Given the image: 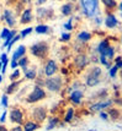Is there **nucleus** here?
Segmentation results:
<instances>
[{
  "mask_svg": "<svg viewBox=\"0 0 122 131\" xmlns=\"http://www.w3.org/2000/svg\"><path fill=\"white\" fill-rule=\"evenodd\" d=\"M48 49H49V47H48L46 42H38V43L33 44L30 48V51H31V54L33 57L45 59L47 57V54H48Z\"/></svg>",
  "mask_w": 122,
  "mask_h": 131,
  "instance_id": "obj_1",
  "label": "nucleus"
},
{
  "mask_svg": "<svg viewBox=\"0 0 122 131\" xmlns=\"http://www.w3.org/2000/svg\"><path fill=\"white\" fill-rule=\"evenodd\" d=\"M45 86L48 91L51 92H58L60 91L62 86H63V81L59 76H52V77H48L45 82Z\"/></svg>",
  "mask_w": 122,
  "mask_h": 131,
  "instance_id": "obj_2",
  "label": "nucleus"
},
{
  "mask_svg": "<svg viewBox=\"0 0 122 131\" xmlns=\"http://www.w3.org/2000/svg\"><path fill=\"white\" fill-rule=\"evenodd\" d=\"M46 98V92L45 90L40 87V86H36L35 88H33V91L30 93L27 98H26V102L27 103H36V102H40L42 99H45Z\"/></svg>",
  "mask_w": 122,
  "mask_h": 131,
  "instance_id": "obj_3",
  "label": "nucleus"
},
{
  "mask_svg": "<svg viewBox=\"0 0 122 131\" xmlns=\"http://www.w3.org/2000/svg\"><path fill=\"white\" fill-rule=\"evenodd\" d=\"M98 0H81V6L84 9V14L88 17H91L95 15V12L98 10Z\"/></svg>",
  "mask_w": 122,
  "mask_h": 131,
  "instance_id": "obj_4",
  "label": "nucleus"
},
{
  "mask_svg": "<svg viewBox=\"0 0 122 131\" xmlns=\"http://www.w3.org/2000/svg\"><path fill=\"white\" fill-rule=\"evenodd\" d=\"M57 70H58V65H57V63H56L54 60H52V59L47 60L46 65H45V69H43L45 75H46L47 77H52V76H54L56 72H57Z\"/></svg>",
  "mask_w": 122,
  "mask_h": 131,
  "instance_id": "obj_5",
  "label": "nucleus"
},
{
  "mask_svg": "<svg viewBox=\"0 0 122 131\" xmlns=\"http://www.w3.org/2000/svg\"><path fill=\"white\" fill-rule=\"evenodd\" d=\"M112 101L111 99H106V101H101V102H96L94 103L93 105H90V112L93 113H96V112H101L106 108H110L112 105Z\"/></svg>",
  "mask_w": 122,
  "mask_h": 131,
  "instance_id": "obj_6",
  "label": "nucleus"
},
{
  "mask_svg": "<svg viewBox=\"0 0 122 131\" xmlns=\"http://www.w3.org/2000/svg\"><path fill=\"white\" fill-rule=\"evenodd\" d=\"M4 20H5L6 25H7L10 28L16 26V16H15V14L12 12L11 9H6L5 11H4Z\"/></svg>",
  "mask_w": 122,
  "mask_h": 131,
  "instance_id": "obj_7",
  "label": "nucleus"
},
{
  "mask_svg": "<svg viewBox=\"0 0 122 131\" xmlns=\"http://www.w3.org/2000/svg\"><path fill=\"white\" fill-rule=\"evenodd\" d=\"M31 21H33V11L31 7H26L25 10L21 14V17H20V23L21 25H27Z\"/></svg>",
  "mask_w": 122,
  "mask_h": 131,
  "instance_id": "obj_8",
  "label": "nucleus"
},
{
  "mask_svg": "<svg viewBox=\"0 0 122 131\" xmlns=\"http://www.w3.org/2000/svg\"><path fill=\"white\" fill-rule=\"evenodd\" d=\"M88 64H89V58H88L85 54H78L75 57V59H74V65H75L79 70L85 69L88 66Z\"/></svg>",
  "mask_w": 122,
  "mask_h": 131,
  "instance_id": "obj_9",
  "label": "nucleus"
},
{
  "mask_svg": "<svg viewBox=\"0 0 122 131\" xmlns=\"http://www.w3.org/2000/svg\"><path fill=\"white\" fill-rule=\"evenodd\" d=\"M105 26L107 27V28H110V29H114V28H116L117 26L120 25V22H118V18H117L114 14H107V16L105 17Z\"/></svg>",
  "mask_w": 122,
  "mask_h": 131,
  "instance_id": "obj_10",
  "label": "nucleus"
},
{
  "mask_svg": "<svg viewBox=\"0 0 122 131\" xmlns=\"http://www.w3.org/2000/svg\"><path fill=\"white\" fill-rule=\"evenodd\" d=\"M10 120H11V123H15V124H22V120H23V114L22 112L20 110V109H12L11 112H10Z\"/></svg>",
  "mask_w": 122,
  "mask_h": 131,
  "instance_id": "obj_11",
  "label": "nucleus"
},
{
  "mask_svg": "<svg viewBox=\"0 0 122 131\" xmlns=\"http://www.w3.org/2000/svg\"><path fill=\"white\" fill-rule=\"evenodd\" d=\"M74 11H75V5H74V3H70V1L65 3V4L62 5V7H60L62 15H63V16H67V17L72 16Z\"/></svg>",
  "mask_w": 122,
  "mask_h": 131,
  "instance_id": "obj_12",
  "label": "nucleus"
},
{
  "mask_svg": "<svg viewBox=\"0 0 122 131\" xmlns=\"http://www.w3.org/2000/svg\"><path fill=\"white\" fill-rule=\"evenodd\" d=\"M33 116H35V119L37 120V121H43L47 116L46 108H45V107H38V108H36L35 112H33Z\"/></svg>",
  "mask_w": 122,
  "mask_h": 131,
  "instance_id": "obj_13",
  "label": "nucleus"
},
{
  "mask_svg": "<svg viewBox=\"0 0 122 131\" xmlns=\"http://www.w3.org/2000/svg\"><path fill=\"white\" fill-rule=\"evenodd\" d=\"M70 101L72 103H74V104H80L81 103V99H83V92L80 90H75V91H73L70 93Z\"/></svg>",
  "mask_w": 122,
  "mask_h": 131,
  "instance_id": "obj_14",
  "label": "nucleus"
},
{
  "mask_svg": "<svg viewBox=\"0 0 122 131\" xmlns=\"http://www.w3.org/2000/svg\"><path fill=\"white\" fill-rule=\"evenodd\" d=\"M110 40L107 39V38H105V39H102L101 42H100L99 44H98V48H96V51L99 53V54H104L105 50L110 47Z\"/></svg>",
  "mask_w": 122,
  "mask_h": 131,
  "instance_id": "obj_15",
  "label": "nucleus"
},
{
  "mask_svg": "<svg viewBox=\"0 0 122 131\" xmlns=\"http://www.w3.org/2000/svg\"><path fill=\"white\" fill-rule=\"evenodd\" d=\"M25 53H26V47H25V46H20L18 49L15 50V53L12 54V59H11V60H16V61H18L19 59H21L22 57H25Z\"/></svg>",
  "mask_w": 122,
  "mask_h": 131,
  "instance_id": "obj_16",
  "label": "nucleus"
},
{
  "mask_svg": "<svg viewBox=\"0 0 122 131\" xmlns=\"http://www.w3.org/2000/svg\"><path fill=\"white\" fill-rule=\"evenodd\" d=\"M101 3L104 4V6L106 7V10H110V11L117 9V6H118L117 0H101Z\"/></svg>",
  "mask_w": 122,
  "mask_h": 131,
  "instance_id": "obj_17",
  "label": "nucleus"
},
{
  "mask_svg": "<svg viewBox=\"0 0 122 131\" xmlns=\"http://www.w3.org/2000/svg\"><path fill=\"white\" fill-rule=\"evenodd\" d=\"M100 83V77H96V76H93V75L88 74L86 76V86L89 87H95Z\"/></svg>",
  "mask_w": 122,
  "mask_h": 131,
  "instance_id": "obj_18",
  "label": "nucleus"
},
{
  "mask_svg": "<svg viewBox=\"0 0 122 131\" xmlns=\"http://www.w3.org/2000/svg\"><path fill=\"white\" fill-rule=\"evenodd\" d=\"M76 38H78V40H80L83 43H86V42H89V40L91 39V33L88 32V31H81V32L78 33Z\"/></svg>",
  "mask_w": 122,
  "mask_h": 131,
  "instance_id": "obj_19",
  "label": "nucleus"
},
{
  "mask_svg": "<svg viewBox=\"0 0 122 131\" xmlns=\"http://www.w3.org/2000/svg\"><path fill=\"white\" fill-rule=\"evenodd\" d=\"M19 86H20V81H12L10 85L7 86V88H6V93L7 94H12V93H15L16 90L19 88Z\"/></svg>",
  "mask_w": 122,
  "mask_h": 131,
  "instance_id": "obj_20",
  "label": "nucleus"
},
{
  "mask_svg": "<svg viewBox=\"0 0 122 131\" xmlns=\"http://www.w3.org/2000/svg\"><path fill=\"white\" fill-rule=\"evenodd\" d=\"M115 51H116V49H115V47L110 46L106 50H105V53L102 54V55H105V57L107 58L109 60H112L114 58H115Z\"/></svg>",
  "mask_w": 122,
  "mask_h": 131,
  "instance_id": "obj_21",
  "label": "nucleus"
},
{
  "mask_svg": "<svg viewBox=\"0 0 122 131\" xmlns=\"http://www.w3.org/2000/svg\"><path fill=\"white\" fill-rule=\"evenodd\" d=\"M36 76H37V72H36L35 69H26L25 70V77L26 79H29V80H35Z\"/></svg>",
  "mask_w": 122,
  "mask_h": 131,
  "instance_id": "obj_22",
  "label": "nucleus"
},
{
  "mask_svg": "<svg viewBox=\"0 0 122 131\" xmlns=\"http://www.w3.org/2000/svg\"><path fill=\"white\" fill-rule=\"evenodd\" d=\"M38 127V125L33 123V121H27L25 126H23V131H35L36 129Z\"/></svg>",
  "mask_w": 122,
  "mask_h": 131,
  "instance_id": "obj_23",
  "label": "nucleus"
},
{
  "mask_svg": "<svg viewBox=\"0 0 122 131\" xmlns=\"http://www.w3.org/2000/svg\"><path fill=\"white\" fill-rule=\"evenodd\" d=\"M35 31L38 34H46V33H48L49 27H48L47 25H38V26H37V27L35 28Z\"/></svg>",
  "mask_w": 122,
  "mask_h": 131,
  "instance_id": "obj_24",
  "label": "nucleus"
},
{
  "mask_svg": "<svg viewBox=\"0 0 122 131\" xmlns=\"http://www.w3.org/2000/svg\"><path fill=\"white\" fill-rule=\"evenodd\" d=\"M58 121H59V119L57 118V116H54V118H51L49 119V124L47 125V130H52V129H54L56 126L58 125Z\"/></svg>",
  "mask_w": 122,
  "mask_h": 131,
  "instance_id": "obj_25",
  "label": "nucleus"
},
{
  "mask_svg": "<svg viewBox=\"0 0 122 131\" xmlns=\"http://www.w3.org/2000/svg\"><path fill=\"white\" fill-rule=\"evenodd\" d=\"M101 74H102V71H101V68H99V66H94L89 71V75H93V76H96V77H100Z\"/></svg>",
  "mask_w": 122,
  "mask_h": 131,
  "instance_id": "obj_26",
  "label": "nucleus"
},
{
  "mask_svg": "<svg viewBox=\"0 0 122 131\" xmlns=\"http://www.w3.org/2000/svg\"><path fill=\"white\" fill-rule=\"evenodd\" d=\"M16 34H18V33H16V31H15V29H11V31H10V33H9V36L6 37L5 43H4V47H7V46H9V43L11 42L12 38H14V37H15Z\"/></svg>",
  "mask_w": 122,
  "mask_h": 131,
  "instance_id": "obj_27",
  "label": "nucleus"
},
{
  "mask_svg": "<svg viewBox=\"0 0 122 131\" xmlns=\"http://www.w3.org/2000/svg\"><path fill=\"white\" fill-rule=\"evenodd\" d=\"M27 63H29V59H27L26 57H22L21 59H19L18 60L19 66H20V68H22L23 70H26V69H27Z\"/></svg>",
  "mask_w": 122,
  "mask_h": 131,
  "instance_id": "obj_28",
  "label": "nucleus"
},
{
  "mask_svg": "<svg viewBox=\"0 0 122 131\" xmlns=\"http://www.w3.org/2000/svg\"><path fill=\"white\" fill-rule=\"evenodd\" d=\"M73 114H74V109H73V108H68V110H67V114H65V119H64V121H65V123H69L70 120L73 119Z\"/></svg>",
  "mask_w": 122,
  "mask_h": 131,
  "instance_id": "obj_29",
  "label": "nucleus"
},
{
  "mask_svg": "<svg viewBox=\"0 0 122 131\" xmlns=\"http://www.w3.org/2000/svg\"><path fill=\"white\" fill-rule=\"evenodd\" d=\"M20 75H21V71H20L19 69H15V70H14V72L10 75V80L11 81H18L19 77H20Z\"/></svg>",
  "mask_w": 122,
  "mask_h": 131,
  "instance_id": "obj_30",
  "label": "nucleus"
},
{
  "mask_svg": "<svg viewBox=\"0 0 122 131\" xmlns=\"http://www.w3.org/2000/svg\"><path fill=\"white\" fill-rule=\"evenodd\" d=\"M118 71H120V69L117 68L116 65H114V66H112V68H111L110 70H109V75H110L111 77L114 79V77H116V76H117V74H118Z\"/></svg>",
  "mask_w": 122,
  "mask_h": 131,
  "instance_id": "obj_31",
  "label": "nucleus"
},
{
  "mask_svg": "<svg viewBox=\"0 0 122 131\" xmlns=\"http://www.w3.org/2000/svg\"><path fill=\"white\" fill-rule=\"evenodd\" d=\"M33 31V28L32 27H27V28H23L21 32H20V36H21V38H25L26 36H29L31 32Z\"/></svg>",
  "mask_w": 122,
  "mask_h": 131,
  "instance_id": "obj_32",
  "label": "nucleus"
},
{
  "mask_svg": "<svg viewBox=\"0 0 122 131\" xmlns=\"http://www.w3.org/2000/svg\"><path fill=\"white\" fill-rule=\"evenodd\" d=\"M109 115H110L114 120H116L117 118L120 116V113H118V110H117V109H110V110H109Z\"/></svg>",
  "mask_w": 122,
  "mask_h": 131,
  "instance_id": "obj_33",
  "label": "nucleus"
},
{
  "mask_svg": "<svg viewBox=\"0 0 122 131\" xmlns=\"http://www.w3.org/2000/svg\"><path fill=\"white\" fill-rule=\"evenodd\" d=\"M20 38H21V36H20V34H16V36H15V37L12 38L11 42L9 43V46L6 47V48H7V50H10V49H11V47L14 46V44H15V43H16V42H18V40L20 39Z\"/></svg>",
  "mask_w": 122,
  "mask_h": 131,
  "instance_id": "obj_34",
  "label": "nucleus"
},
{
  "mask_svg": "<svg viewBox=\"0 0 122 131\" xmlns=\"http://www.w3.org/2000/svg\"><path fill=\"white\" fill-rule=\"evenodd\" d=\"M10 31H11V29H9V28H3L1 34H0V38L6 39V37H7V36H9V33H10Z\"/></svg>",
  "mask_w": 122,
  "mask_h": 131,
  "instance_id": "obj_35",
  "label": "nucleus"
},
{
  "mask_svg": "<svg viewBox=\"0 0 122 131\" xmlns=\"http://www.w3.org/2000/svg\"><path fill=\"white\" fill-rule=\"evenodd\" d=\"M115 65H116L120 70H122V57L115 58Z\"/></svg>",
  "mask_w": 122,
  "mask_h": 131,
  "instance_id": "obj_36",
  "label": "nucleus"
},
{
  "mask_svg": "<svg viewBox=\"0 0 122 131\" xmlns=\"http://www.w3.org/2000/svg\"><path fill=\"white\" fill-rule=\"evenodd\" d=\"M72 22H73V20H72V18H70V20H68V22L64 25L65 29H68V31H72V29H73V25H72Z\"/></svg>",
  "mask_w": 122,
  "mask_h": 131,
  "instance_id": "obj_37",
  "label": "nucleus"
},
{
  "mask_svg": "<svg viewBox=\"0 0 122 131\" xmlns=\"http://www.w3.org/2000/svg\"><path fill=\"white\" fill-rule=\"evenodd\" d=\"M70 39V33H63L62 37H60V40L62 42H68Z\"/></svg>",
  "mask_w": 122,
  "mask_h": 131,
  "instance_id": "obj_38",
  "label": "nucleus"
},
{
  "mask_svg": "<svg viewBox=\"0 0 122 131\" xmlns=\"http://www.w3.org/2000/svg\"><path fill=\"white\" fill-rule=\"evenodd\" d=\"M1 104H3L4 107H7V105H9V103H7V96H6V94H4L3 98H1Z\"/></svg>",
  "mask_w": 122,
  "mask_h": 131,
  "instance_id": "obj_39",
  "label": "nucleus"
},
{
  "mask_svg": "<svg viewBox=\"0 0 122 131\" xmlns=\"http://www.w3.org/2000/svg\"><path fill=\"white\" fill-rule=\"evenodd\" d=\"M100 118L104 119V120H107L109 119V114H106V113H104V112H101V113H100Z\"/></svg>",
  "mask_w": 122,
  "mask_h": 131,
  "instance_id": "obj_40",
  "label": "nucleus"
},
{
  "mask_svg": "<svg viewBox=\"0 0 122 131\" xmlns=\"http://www.w3.org/2000/svg\"><path fill=\"white\" fill-rule=\"evenodd\" d=\"M22 5H30L31 3H32V0H19Z\"/></svg>",
  "mask_w": 122,
  "mask_h": 131,
  "instance_id": "obj_41",
  "label": "nucleus"
},
{
  "mask_svg": "<svg viewBox=\"0 0 122 131\" xmlns=\"http://www.w3.org/2000/svg\"><path fill=\"white\" fill-rule=\"evenodd\" d=\"M18 66H19L18 61H16V60H11V68H12V69H16Z\"/></svg>",
  "mask_w": 122,
  "mask_h": 131,
  "instance_id": "obj_42",
  "label": "nucleus"
},
{
  "mask_svg": "<svg viewBox=\"0 0 122 131\" xmlns=\"http://www.w3.org/2000/svg\"><path fill=\"white\" fill-rule=\"evenodd\" d=\"M11 131H23L22 129H21V126L20 125H18V126H15V127H12L11 129Z\"/></svg>",
  "mask_w": 122,
  "mask_h": 131,
  "instance_id": "obj_43",
  "label": "nucleus"
},
{
  "mask_svg": "<svg viewBox=\"0 0 122 131\" xmlns=\"http://www.w3.org/2000/svg\"><path fill=\"white\" fill-rule=\"evenodd\" d=\"M5 118H6V112H4L3 115H1V118H0V123H4V121H5Z\"/></svg>",
  "mask_w": 122,
  "mask_h": 131,
  "instance_id": "obj_44",
  "label": "nucleus"
},
{
  "mask_svg": "<svg viewBox=\"0 0 122 131\" xmlns=\"http://www.w3.org/2000/svg\"><path fill=\"white\" fill-rule=\"evenodd\" d=\"M46 1H47V0H36V3H37V5H38V6H40V5H43Z\"/></svg>",
  "mask_w": 122,
  "mask_h": 131,
  "instance_id": "obj_45",
  "label": "nucleus"
},
{
  "mask_svg": "<svg viewBox=\"0 0 122 131\" xmlns=\"http://www.w3.org/2000/svg\"><path fill=\"white\" fill-rule=\"evenodd\" d=\"M117 7H118V10H120V12H122V0L120 1V3H118V6H117Z\"/></svg>",
  "mask_w": 122,
  "mask_h": 131,
  "instance_id": "obj_46",
  "label": "nucleus"
},
{
  "mask_svg": "<svg viewBox=\"0 0 122 131\" xmlns=\"http://www.w3.org/2000/svg\"><path fill=\"white\" fill-rule=\"evenodd\" d=\"M0 131H7V129H6L5 126H3V125H0Z\"/></svg>",
  "mask_w": 122,
  "mask_h": 131,
  "instance_id": "obj_47",
  "label": "nucleus"
},
{
  "mask_svg": "<svg viewBox=\"0 0 122 131\" xmlns=\"http://www.w3.org/2000/svg\"><path fill=\"white\" fill-rule=\"evenodd\" d=\"M1 70H3V63L0 61V74H1Z\"/></svg>",
  "mask_w": 122,
  "mask_h": 131,
  "instance_id": "obj_48",
  "label": "nucleus"
},
{
  "mask_svg": "<svg viewBox=\"0 0 122 131\" xmlns=\"http://www.w3.org/2000/svg\"><path fill=\"white\" fill-rule=\"evenodd\" d=\"M70 3H76V1H78V0H69Z\"/></svg>",
  "mask_w": 122,
  "mask_h": 131,
  "instance_id": "obj_49",
  "label": "nucleus"
},
{
  "mask_svg": "<svg viewBox=\"0 0 122 131\" xmlns=\"http://www.w3.org/2000/svg\"><path fill=\"white\" fill-rule=\"evenodd\" d=\"M1 81H3V77H1V75H0V83H1Z\"/></svg>",
  "mask_w": 122,
  "mask_h": 131,
  "instance_id": "obj_50",
  "label": "nucleus"
},
{
  "mask_svg": "<svg viewBox=\"0 0 122 131\" xmlns=\"http://www.w3.org/2000/svg\"><path fill=\"white\" fill-rule=\"evenodd\" d=\"M120 75H121V77H122V70H121V72H120Z\"/></svg>",
  "mask_w": 122,
  "mask_h": 131,
  "instance_id": "obj_51",
  "label": "nucleus"
},
{
  "mask_svg": "<svg viewBox=\"0 0 122 131\" xmlns=\"http://www.w3.org/2000/svg\"><path fill=\"white\" fill-rule=\"evenodd\" d=\"M121 43H122V36H121Z\"/></svg>",
  "mask_w": 122,
  "mask_h": 131,
  "instance_id": "obj_52",
  "label": "nucleus"
}]
</instances>
